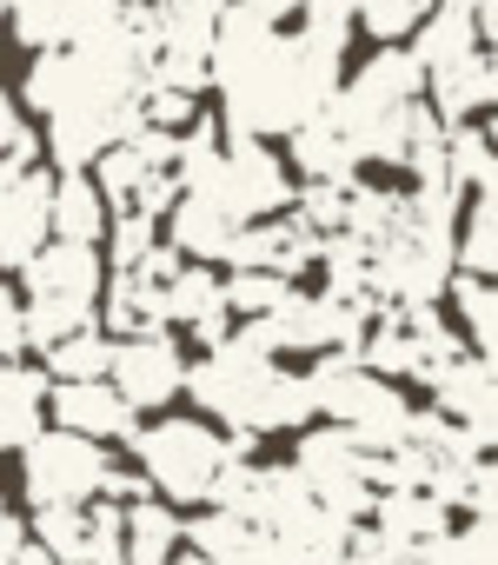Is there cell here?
Returning <instances> with one entry per match:
<instances>
[{
	"instance_id": "13",
	"label": "cell",
	"mask_w": 498,
	"mask_h": 565,
	"mask_svg": "<svg viewBox=\"0 0 498 565\" xmlns=\"http://www.w3.org/2000/svg\"><path fill=\"white\" fill-rule=\"evenodd\" d=\"M54 419L61 433L74 439H133V406L107 386V380H87V386H54Z\"/></svg>"
},
{
	"instance_id": "3",
	"label": "cell",
	"mask_w": 498,
	"mask_h": 565,
	"mask_svg": "<svg viewBox=\"0 0 498 565\" xmlns=\"http://www.w3.org/2000/svg\"><path fill=\"white\" fill-rule=\"evenodd\" d=\"M372 380H439L452 360H458V340L439 327L432 307H379L359 353H353Z\"/></svg>"
},
{
	"instance_id": "7",
	"label": "cell",
	"mask_w": 498,
	"mask_h": 565,
	"mask_svg": "<svg viewBox=\"0 0 498 565\" xmlns=\"http://www.w3.org/2000/svg\"><path fill=\"white\" fill-rule=\"evenodd\" d=\"M366 446L346 433V426H326V433H306L300 439V459H293V479L339 519H359L372 512V486H366Z\"/></svg>"
},
{
	"instance_id": "28",
	"label": "cell",
	"mask_w": 498,
	"mask_h": 565,
	"mask_svg": "<svg viewBox=\"0 0 498 565\" xmlns=\"http://www.w3.org/2000/svg\"><path fill=\"white\" fill-rule=\"evenodd\" d=\"M452 300H458V313H465L472 360H491V353H498V294H491V279L458 273V279H452Z\"/></svg>"
},
{
	"instance_id": "2",
	"label": "cell",
	"mask_w": 498,
	"mask_h": 565,
	"mask_svg": "<svg viewBox=\"0 0 498 565\" xmlns=\"http://www.w3.org/2000/svg\"><path fill=\"white\" fill-rule=\"evenodd\" d=\"M133 452L147 466V486H160L166 499L193 505V499H213V479H219L226 459H253V439H246V433L219 439L199 419H160V426L133 433Z\"/></svg>"
},
{
	"instance_id": "36",
	"label": "cell",
	"mask_w": 498,
	"mask_h": 565,
	"mask_svg": "<svg viewBox=\"0 0 498 565\" xmlns=\"http://www.w3.org/2000/svg\"><path fill=\"white\" fill-rule=\"evenodd\" d=\"M491 558H498L491 519H472L465 532H452V565H491Z\"/></svg>"
},
{
	"instance_id": "9",
	"label": "cell",
	"mask_w": 498,
	"mask_h": 565,
	"mask_svg": "<svg viewBox=\"0 0 498 565\" xmlns=\"http://www.w3.org/2000/svg\"><path fill=\"white\" fill-rule=\"evenodd\" d=\"M313 259H320V233L300 226L293 213L286 220H246L232 233V246H226L232 273H273V279H286V287H293V273H306Z\"/></svg>"
},
{
	"instance_id": "24",
	"label": "cell",
	"mask_w": 498,
	"mask_h": 565,
	"mask_svg": "<svg viewBox=\"0 0 498 565\" xmlns=\"http://www.w3.org/2000/svg\"><path fill=\"white\" fill-rule=\"evenodd\" d=\"M107 366H113V340H107L100 327H80V333H67L61 347H47V373H54L61 386L107 380Z\"/></svg>"
},
{
	"instance_id": "26",
	"label": "cell",
	"mask_w": 498,
	"mask_h": 565,
	"mask_svg": "<svg viewBox=\"0 0 498 565\" xmlns=\"http://www.w3.org/2000/svg\"><path fill=\"white\" fill-rule=\"evenodd\" d=\"M445 180L465 193H491L498 186V160H491V140H485V127H452L445 134Z\"/></svg>"
},
{
	"instance_id": "23",
	"label": "cell",
	"mask_w": 498,
	"mask_h": 565,
	"mask_svg": "<svg viewBox=\"0 0 498 565\" xmlns=\"http://www.w3.org/2000/svg\"><path fill=\"white\" fill-rule=\"evenodd\" d=\"M41 406H47V380L28 366H0V446H28L41 433Z\"/></svg>"
},
{
	"instance_id": "18",
	"label": "cell",
	"mask_w": 498,
	"mask_h": 565,
	"mask_svg": "<svg viewBox=\"0 0 498 565\" xmlns=\"http://www.w3.org/2000/svg\"><path fill=\"white\" fill-rule=\"evenodd\" d=\"M166 213H173V220H166V226H173V239H166L173 253H193V259H226V246H232V233H239V226H232L213 200L186 193V200H173Z\"/></svg>"
},
{
	"instance_id": "34",
	"label": "cell",
	"mask_w": 498,
	"mask_h": 565,
	"mask_svg": "<svg viewBox=\"0 0 498 565\" xmlns=\"http://www.w3.org/2000/svg\"><path fill=\"white\" fill-rule=\"evenodd\" d=\"M153 226L160 220H140V213H120V226H113V266L127 273V266H140L160 239H153Z\"/></svg>"
},
{
	"instance_id": "27",
	"label": "cell",
	"mask_w": 498,
	"mask_h": 565,
	"mask_svg": "<svg viewBox=\"0 0 498 565\" xmlns=\"http://www.w3.org/2000/svg\"><path fill=\"white\" fill-rule=\"evenodd\" d=\"M452 259H458V273H472V279H491V273H498V200H491V193H472L465 239H452Z\"/></svg>"
},
{
	"instance_id": "25",
	"label": "cell",
	"mask_w": 498,
	"mask_h": 565,
	"mask_svg": "<svg viewBox=\"0 0 498 565\" xmlns=\"http://www.w3.org/2000/svg\"><path fill=\"white\" fill-rule=\"evenodd\" d=\"M34 545H41L54 565H87V545H94L87 505H41V512H34Z\"/></svg>"
},
{
	"instance_id": "15",
	"label": "cell",
	"mask_w": 498,
	"mask_h": 565,
	"mask_svg": "<svg viewBox=\"0 0 498 565\" xmlns=\"http://www.w3.org/2000/svg\"><path fill=\"white\" fill-rule=\"evenodd\" d=\"M186 327L199 347H226L232 333H226V300H219V279L206 273V266H180L173 279H166V327Z\"/></svg>"
},
{
	"instance_id": "38",
	"label": "cell",
	"mask_w": 498,
	"mask_h": 565,
	"mask_svg": "<svg viewBox=\"0 0 498 565\" xmlns=\"http://www.w3.org/2000/svg\"><path fill=\"white\" fill-rule=\"evenodd\" d=\"M28 140V127H21V114H14V100L8 94H0V153H8V147H21Z\"/></svg>"
},
{
	"instance_id": "39",
	"label": "cell",
	"mask_w": 498,
	"mask_h": 565,
	"mask_svg": "<svg viewBox=\"0 0 498 565\" xmlns=\"http://www.w3.org/2000/svg\"><path fill=\"white\" fill-rule=\"evenodd\" d=\"M14 8H21V0H0V14H14Z\"/></svg>"
},
{
	"instance_id": "17",
	"label": "cell",
	"mask_w": 498,
	"mask_h": 565,
	"mask_svg": "<svg viewBox=\"0 0 498 565\" xmlns=\"http://www.w3.org/2000/svg\"><path fill=\"white\" fill-rule=\"evenodd\" d=\"M180 512L173 505H153V499H140V505H127L120 512V558L127 565H173V552H180Z\"/></svg>"
},
{
	"instance_id": "11",
	"label": "cell",
	"mask_w": 498,
	"mask_h": 565,
	"mask_svg": "<svg viewBox=\"0 0 498 565\" xmlns=\"http://www.w3.org/2000/svg\"><path fill=\"white\" fill-rule=\"evenodd\" d=\"M432 393H439V419H452V426H465L478 446H491V433H498V380H491V360H472V353H458L439 380H432Z\"/></svg>"
},
{
	"instance_id": "10",
	"label": "cell",
	"mask_w": 498,
	"mask_h": 565,
	"mask_svg": "<svg viewBox=\"0 0 498 565\" xmlns=\"http://www.w3.org/2000/svg\"><path fill=\"white\" fill-rule=\"evenodd\" d=\"M180 273V253L173 246H153L140 266L113 273V300H107V327L120 340L133 333H166V279Z\"/></svg>"
},
{
	"instance_id": "29",
	"label": "cell",
	"mask_w": 498,
	"mask_h": 565,
	"mask_svg": "<svg viewBox=\"0 0 498 565\" xmlns=\"http://www.w3.org/2000/svg\"><path fill=\"white\" fill-rule=\"evenodd\" d=\"M219 300H226V313L267 320L273 307L293 300V287H286V279H273V273H232V279H219Z\"/></svg>"
},
{
	"instance_id": "16",
	"label": "cell",
	"mask_w": 498,
	"mask_h": 565,
	"mask_svg": "<svg viewBox=\"0 0 498 565\" xmlns=\"http://www.w3.org/2000/svg\"><path fill=\"white\" fill-rule=\"evenodd\" d=\"M293 167H300L306 180H353L359 147H353V134L339 127L333 100H326L313 120H300V127H293Z\"/></svg>"
},
{
	"instance_id": "6",
	"label": "cell",
	"mask_w": 498,
	"mask_h": 565,
	"mask_svg": "<svg viewBox=\"0 0 498 565\" xmlns=\"http://www.w3.org/2000/svg\"><path fill=\"white\" fill-rule=\"evenodd\" d=\"M21 486L28 505H87L107 486V452L74 433H34L21 446Z\"/></svg>"
},
{
	"instance_id": "33",
	"label": "cell",
	"mask_w": 498,
	"mask_h": 565,
	"mask_svg": "<svg viewBox=\"0 0 498 565\" xmlns=\"http://www.w3.org/2000/svg\"><path fill=\"white\" fill-rule=\"evenodd\" d=\"M87 525H94V545H87V565H127V558H120V505H113V499H100V505H87Z\"/></svg>"
},
{
	"instance_id": "37",
	"label": "cell",
	"mask_w": 498,
	"mask_h": 565,
	"mask_svg": "<svg viewBox=\"0 0 498 565\" xmlns=\"http://www.w3.org/2000/svg\"><path fill=\"white\" fill-rule=\"evenodd\" d=\"M0 565H54V558L21 532V519H14V512H0Z\"/></svg>"
},
{
	"instance_id": "20",
	"label": "cell",
	"mask_w": 498,
	"mask_h": 565,
	"mask_svg": "<svg viewBox=\"0 0 498 565\" xmlns=\"http://www.w3.org/2000/svg\"><path fill=\"white\" fill-rule=\"evenodd\" d=\"M412 34H419L412 61H419V74H425V81H432V74H445V67H458L465 54H478V28H472V14H445V8H432Z\"/></svg>"
},
{
	"instance_id": "5",
	"label": "cell",
	"mask_w": 498,
	"mask_h": 565,
	"mask_svg": "<svg viewBox=\"0 0 498 565\" xmlns=\"http://www.w3.org/2000/svg\"><path fill=\"white\" fill-rule=\"evenodd\" d=\"M54 233V180L41 173V140L28 134L21 147L0 153V259L28 266Z\"/></svg>"
},
{
	"instance_id": "14",
	"label": "cell",
	"mask_w": 498,
	"mask_h": 565,
	"mask_svg": "<svg viewBox=\"0 0 498 565\" xmlns=\"http://www.w3.org/2000/svg\"><path fill=\"white\" fill-rule=\"evenodd\" d=\"M425 87H432V100H425V107H432V120H439V127H465L472 114H485V107L498 100V61L478 47V54H465L458 67L432 74Z\"/></svg>"
},
{
	"instance_id": "19",
	"label": "cell",
	"mask_w": 498,
	"mask_h": 565,
	"mask_svg": "<svg viewBox=\"0 0 498 565\" xmlns=\"http://www.w3.org/2000/svg\"><path fill=\"white\" fill-rule=\"evenodd\" d=\"M445 512L432 492H379L372 499V519L392 545H425V539H445Z\"/></svg>"
},
{
	"instance_id": "31",
	"label": "cell",
	"mask_w": 498,
	"mask_h": 565,
	"mask_svg": "<svg viewBox=\"0 0 498 565\" xmlns=\"http://www.w3.org/2000/svg\"><path fill=\"white\" fill-rule=\"evenodd\" d=\"M359 28L366 34H379V41H399V34H412L425 14H432V0H359Z\"/></svg>"
},
{
	"instance_id": "32",
	"label": "cell",
	"mask_w": 498,
	"mask_h": 565,
	"mask_svg": "<svg viewBox=\"0 0 498 565\" xmlns=\"http://www.w3.org/2000/svg\"><path fill=\"white\" fill-rule=\"evenodd\" d=\"M339 565H405V545H392L379 525H353V532H346Z\"/></svg>"
},
{
	"instance_id": "21",
	"label": "cell",
	"mask_w": 498,
	"mask_h": 565,
	"mask_svg": "<svg viewBox=\"0 0 498 565\" xmlns=\"http://www.w3.org/2000/svg\"><path fill=\"white\" fill-rule=\"evenodd\" d=\"M54 233L67 246H94L107 233V200H100V186L87 173H61L54 180Z\"/></svg>"
},
{
	"instance_id": "12",
	"label": "cell",
	"mask_w": 498,
	"mask_h": 565,
	"mask_svg": "<svg viewBox=\"0 0 498 565\" xmlns=\"http://www.w3.org/2000/svg\"><path fill=\"white\" fill-rule=\"evenodd\" d=\"M21 273H28V294H34V300H74V307H94V294H100V253H94V246H67V239H54V246H41Z\"/></svg>"
},
{
	"instance_id": "8",
	"label": "cell",
	"mask_w": 498,
	"mask_h": 565,
	"mask_svg": "<svg viewBox=\"0 0 498 565\" xmlns=\"http://www.w3.org/2000/svg\"><path fill=\"white\" fill-rule=\"evenodd\" d=\"M107 386H113L133 413L166 406V399L186 386V360H180L173 333H133V340H120V347H113V366H107Z\"/></svg>"
},
{
	"instance_id": "1",
	"label": "cell",
	"mask_w": 498,
	"mask_h": 565,
	"mask_svg": "<svg viewBox=\"0 0 498 565\" xmlns=\"http://www.w3.org/2000/svg\"><path fill=\"white\" fill-rule=\"evenodd\" d=\"M186 386H193V399H199L206 413L232 419L246 439L293 433V426H306V419H313L306 380L280 373V366H273V360H260V353H246L239 340L213 347V353H206V360L186 373Z\"/></svg>"
},
{
	"instance_id": "30",
	"label": "cell",
	"mask_w": 498,
	"mask_h": 565,
	"mask_svg": "<svg viewBox=\"0 0 498 565\" xmlns=\"http://www.w3.org/2000/svg\"><path fill=\"white\" fill-rule=\"evenodd\" d=\"M80 327H94V307H74V300H34L28 307V347H61Z\"/></svg>"
},
{
	"instance_id": "22",
	"label": "cell",
	"mask_w": 498,
	"mask_h": 565,
	"mask_svg": "<svg viewBox=\"0 0 498 565\" xmlns=\"http://www.w3.org/2000/svg\"><path fill=\"white\" fill-rule=\"evenodd\" d=\"M346 532H353V519H339V512H326V505H313V512H300L273 545L286 552V565H339V552H346Z\"/></svg>"
},
{
	"instance_id": "4",
	"label": "cell",
	"mask_w": 498,
	"mask_h": 565,
	"mask_svg": "<svg viewBox=\"0 0 498 565\" xmlns=\"http://www.w3.org/2000/svg\"><path fill=\"white\" fill-rule=\"evenodd\" d=\"M193 193L213 200L232 226H246V220H273L293 186H286V167L267 140H232V147H219V160L199 173Z\"/></svg>"
},
{
	"instance_id": "35",
	"label": "cell",
	"mask_w": 498,
	"mask_h": 565,
	"mask_svg": "<svg viewBox=\"0 0 498 565\" xmlns=\"http://www.w3.org/2000/svg\"><path fill=\"white\" fill-rule=\"evenodd\" d=\"M28 353V313H21V294L0 287V366Z\"/></svg>"
}]
</instances>
